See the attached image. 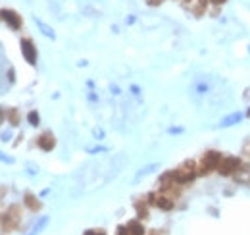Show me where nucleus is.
Listing matches in <instances>:
<instances>
[{
  "mask_svg": "<svg viewBox=\"0 0 250 235\" xmlns=\"http://www.w3.org/2000/svg\"><path fill=\"white\" fill-rule=\"evenodd\" d=\"M173 176H175V181L179 185H185V183H191L195 177L199 176V168H197V164L193 160H187L177 170H173Z\"/></svg>",
  "mask_w": 250,
  "mask_h": 235,
  "instance_id": "nucleus-1",
  "label": "nucleus"
},
{
  "mask_svg": "<svg viewBox=\"0 0 250 235\" xmlns=\"http://www.w3.org/2000/svg\"><path fill=\"white\" fill-rule=\"evenodd\" d=\"M19 222H21V210H19L17 204H12V206L6 210L4 218H2V230H4L6 234H10V232L17 230Z\"/></svg>",
  "mask_w": 250,
  "mask_h": 235,
  "instance_id": "nucleus-2",
  "label": "nucleus"
},
{
  "mask_svg": "<svg viewBox=\"0 0 250 235\" xmlns=\"http://www.w3.org/2000/svg\"><path fill=\"white\" fill-rule=\"evenodd\" d=\"M221 158H223V156H221V152H217V151H208V152L202 156V162H200V166H199V174L206 176V174H210V172L217 170V166H219Z\"/></svg>",
  "mask_w": 250,
  "mask_h": 235,
  "instance_id": "nucleus-3",
  "label": "nucleus"
},
{
  "mask_svg": "<svg viewBox=\"0 0 250 235\" xmlns=\"http://www.w3.org/2000/svg\"><path fill=\"white\" fill-rule=\"evenodd\" d=\"M241 164H243V162H241L239 156H223L221 162H219V166H217V172H219L221 176H233V174L239 170Z\"/></svg>",
  "mask_w": 250,
  "mask_h": 235,
  "instance_id": "nucleus-4",
  "label": "nucleus"
},
{
  "mask_svg": "<svg viewBox=\"0 0 250 235\" xmlns=\"http://www.w3.org/2000/svg\"><path fill=\"white\" fill-rule=\"evenodd\" d=\"M21 54L27 64H31V66L37 64V47L33 45L31 39H21Z\"/></svg>",
  "mask_w": 250,
  "mask_h": 235,
  "instance_id": "nucleus-5",
  "label": "nucleus"
},
{
  "mask_svg": "<svg viewBox=\"0 0 250 235\" xmlns=\"http://www.w3.org/2000/svg\"><path fill=\"white\" fill-rule=\"evenodd\" d=\"M150 199H152V202H154L160 210H171V208L175 206L173 199L167 197V195H150Z\"/></svg>",
  "mask_w": 250,
  "mask_h": 235,
  "instance_id": "nucleus-6",
  "label": "nucleus"
},
{
  "mask_svg": "<svg viewBox=\"0 0 250 235\" xmlns=\"http://www.w3.org/2000/svg\"><path fill=\"white\" fill-rule=\"evenodd\" d=\"M0 17H2L12 29H19V27H21V17H19L14 10H2V12H0Z\"/></svg>",
  "mask_w": 250,
  "mask_h": 235,
  "instance_id": "nucleus-7",
  "label": "nucleus"
},
{
  "mask_svg": "<svg viewBox=\"0 0 250 235\" xmlns=\"http://www.w3.org/2000/svg\"><path fill=\"white\" fill-rule=\"evenodd\" d=\"M37 145H39V149H43L45 152H50L54 147H56V139H54V135L47 131V133H43L39 139H37Z\"/></svg>",
  "mask_w": 250,
  "mask_h": 235,
  "instance_id": "nucleus-8",
  "label": "nucleus"
},
{
  "mask_svg": "<svg viewBox=\"0 0 250 235\" xmlns=\"http://www.w3.org/2000/svg\"><path fill=\"white\" fill-rule=\"evenodd\" d=\"M233 177H235V181L237 183H250V164H241L239 166V170L233 174Z\"/></svg>",
  "mask_w": 250,
  "mask_h": 235,
  "instance_id": "nucleus-9",
  "label": "nucleus"
},
{
  "mask_svg": "<svg viewBox=\"0 0 250 235\" xmlns=\"http://www.w3.org/2000/svg\"><path fill=\"white\" fill-rule=\"evenodd\" d=\"M49 222H50L49 216H41V218H37V222L29 228V232H27L25 235H39L45 228H47V226H49Z\"/></svg>",
  "mask_w": 250,
  "mask_h": 235,
  "instance_id": "nucleus-10",
  "label": "nucleus"
},
{
  "mask_svg": "<svg viewBox=\"0 0 250 235\" xmlns=\"http://www.w3.org/2000/svg\"><path fill=\"white\" fill-rule=\"evenodd\" d=\"M23 202H25V206H27L29 210H33V212H39L41 206H43L41 201H39L33 193H25V195H23Z\"/></svg>",
  "mask_w": 250,
  "mask_h": 235,
  "instance_id": "nucleus-11",
  "label": "nucleus"
},
{
  "mask_svg": "<svg viewBox=\"0 0 250 235\" xmlns=\"http://www.w3.org/2000/svg\"><path fill=\"white\" fill-rule=\"evenodd\" d=\"M243 118H245V114H241V112L229 114V116H225L221 121H219V127H233V125L241 123V121H243Z\"/></svg>",
  "mask_w": 250,
  "mask_h": 235,
  "instance_id": "nucleus-12",
  "label": "nucleus"
},
{
  "mask_svg": "<svg viewBox=\"0 0 250 235\" xmlns=\"http://www.w3.org/2000/svg\"><path fill=\"white\" fill-rule=\"evenodd\" d=\"M35 23H37V27H39V29L43 31V35H45V37H49V39H52V41L56 39V33H54V29H52L50 25H47V23H45L43 19L35 17Z\"/></svg>",
  "mask_w": 250,
  "mask_h": 235,
  "instance_id": "nucleus-13",
  "label": "nucleus"
},
{
  "mask_svg": "<svg viewBox=\"0 0 250 235\" xmlns=\"http://www.w3.org/2000/svg\"><path fill=\"white\" fill-rule=\"evenodd\" d=\"M127 230H129L131 235H145V228H143V224L139 220H131L127 224Z\"/></svg>",
  "mask_w": 250,
  "mask_h": 235,
  "instance_id": "nucleus-14",
  "label": "nucleus"
},
{
  "mask_svg": "<svg viewBox=\"0 0 250 235\" xmlns=\"http://www.w3.org/2000/svg\"><path fill=\"white\" fill-rule=\"evenodd\" d=\"M158 168H160L158 164H150V166H145V168H141V170L137 172V176H135V181H141V179H143L145 176H150L152 172H156Z\"/></svg>",
  "mask_w": 250,
  "mask_h": 235,
  "instance_id": "nucleus-15",
  "label": "nucleus"
},
{
  "mask_svg": "<svg viewBox=\"0 0 250 235\" xmlns=\"http://www.w3.org/2000/svg\"><path fill=\"white\" fill-rule=\"evenodd\" d=\"M6 118L10 119V123H12L14 127L19 123V114H17V110H16V108H10V110H6Z\"/></svg>",
  "mask_w": 250,
  "mask_h": 235,
  "instance_id": "nucleus-16",
  "label": "nucleus"
},
{
  "mask_svg": "<svg viewBox=\"0 0 250 235\" xmlns=\"http://www.w3.org/2000/svg\"><path fill=\"white\" fill-rule=\"evenodd\" d=\"M208 89H210V87H208V83H206V81H197V83H195V91H197V93H199V95H206V93H208Z\"/></svg>",
  "mask_w": 250,
  "mask_h": 235,
  "instance_id": "nucleus-17",
  "label": "nucleus"
},
{
  "mask_svg": "<svg viewBox=\"0 0 250 235\" xmlns=\"http://www.w3.org/2000/svg\"><path fill=\"white\" fill-rule=\"evenodd\" d=\"M27 121H29L33 127H37V125L41 123V116H39V114L33 110V112H29V114H27Z\"/></svg>",
  "mask_w": 250,
  "mask_h": 235,
  "instance_id": "nucleus-18",
  "label": "nucleus"
},
{
  "mask_svg": "<svg viewBox=\"0 0 250 235\" xmlns=\"http://www.w3.org/2000/svg\"><path fill=\"white\" fill-rule=\"evenodd\" d=\"M10 139H12V129H6V131H2V133H0V141L8 143Z\"/></svg>",
  "mask_w": 250,
  "mask_h": 235,
  "instance_id": "nucleus-19",
  "label": "nucleus"
},
{
  "mask_svg": "<svg viewBox=\"0 0 250 235\" xmlns=\"http://www.w3.org/2000/svg\"><path fill=\"white\" fill-rule=\"evenodd\" d=\"M0 162H4V164H14L16 160H14L12 156H8V154H4V152L0 151Z\"/></svg>",
  "mask_w": 250,
  "mask_h": 235,
  "instance_id": "nucleus-20",
  "label": "nucleus"
},
{
  "mask_svg": "<svg viewBox=\"0 0 250 235\" xmlns=\"http://www.w3.org/2000/svg\"><path fill=\"white\" fill-rule=\"evenodd\" d=\"M108 149L106 147H93V149H87V152H91V154H97V152H106Z\"/></svg>",
  "mask_w": 250,
  "mask_h": 235,
  "instance_id": "nucleus-21",
  "label": "nucleus"
},
{
  "mask_svg": "<svg viewBox=\"0 0 250 235\" xmlns=\"http://www.w3.org/2000/svg\"><path fill=\"white\" fill-rule=\"evenodd\" d=\"M83 235H106L104 230H89V232H85Z\"/></svg>",
  "mask_w": 250,
  "mask_h": 235,
  "instance_id": "nucleus-22",
  "label": "nucleus"
},
{
  "mask_svg": "<svg viewBox=\"0 0 250 235\" xmlns=\"http://www.w3.org/2000/svg\"><path fill=\"white\" fill-rule=\"evenodd\" d=\"M116 235H131V234H129L127 226H121V228H117V232H116Z\"/></svg>",
  "mask_w": 250,
  "mask_h": 235,
  "instance_id": "nucleus-23",
  "label": "nucleus"
},
{
  "mask_svg": "<svg viewBox=\"0 0 250 235\" xmlns=\"http://www.w3.org/2000/svg\"><path fill=\"white\" fill-rule=\"evenodd\" d=\"M95 139H97V141H102V139H104V131H102V129H95Z\"/></svg>",
  "mask_w": 250,
  "mask_h": 235,
  "instance_id": "nucleus-24",
  "label": "nucleus"
},
{
  "mask_svg": "<svg viewBox=\"0 0 250 235\" xmlns=\"http://www.w3.org/2000/svg\"><path fill=\"white\" fill-rule=\"evenodd\" d=\"M167 133H171V135H175V133H183V127H169V129H167Z\"/></svg>",
  "mask_w": 250,
  "mask_h": 235,
  "instance_id": "nucleus-25",
  "label": "nucleus"
},
{
  "mask_svg": "<svg viewBox=\"0 0 250 235\" xmlns=\"http://www.w3.org/2000/svg\"><path fill=\"white\" fill-rule=\"evenodd\" d=\"M147 2H149L150 6H158V4L162 2V0H147Z\"/></svg>",
  "mask_w": 250,
  "mask_h": 235,
  "instance_id": "nucleus-26",
  "label": "nucleus"
},
{
  "mask_svg": "<svg viewBox=\"0 0 250 235\" xmlns=\"http://www.w3.org/2000/svg\"><path fill=\"white\" fill-rule=\"evenodd\" d=\"M4 118H6V112H4V110H2V108H0V123H2V121H4Z\"/></svg>",
  "mask_w": 250,
  "mask_h": 235,
  "instance_id": "nucleus-27",
  "label": "nucleus"
},
{
  "mask_svg": "<svg viewBox=\"0 0 250 235\" xmlns=\"http://www.w3.org/2000/svg\"><path fill=\"white\" fill-rule=\"evenodd\" d=\"M210 2H212V4H225L227 0H210Z\"/></svg>",
  "mask_w": 250,
  "mask_h": 235,
  "instance_id": "nucleus-28",
  "label": "nucleus"
},
{
  "mask_svg": "<svg viewBox=\"0 0 250 235\" xmlns=\"http://www.w3.org/2000/svg\"><path fill=\"white\" fill-rule=\"evenodd\" d=\"M247 116H249V118H250V108H249V112H247Z\"/></svg>",
  "mask_w": 250,
  "mask_h": 235,
  "instance_id": "nucleus-29",
  "label": "nucleus"
}]
</instances>
